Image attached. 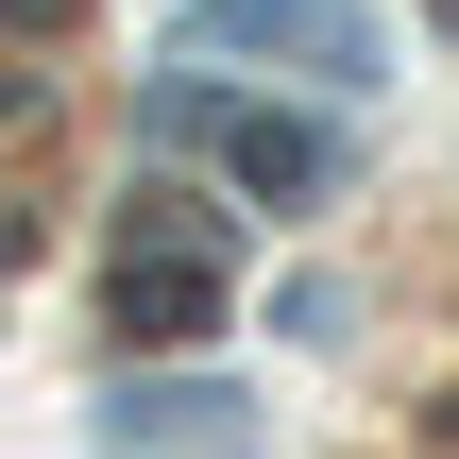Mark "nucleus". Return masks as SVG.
Wrapping results in <instances>:
<instances>
[{
	"label": "nucleus",
	"instance_id": "obj_1",
	"mask_svg": "<svg viewBox=\"0 0 459 459\" xmlns=\"http://www.w3.org/2000/svg\"><path fill=\"white\" fill-rule=\"evenodd\" d=\"M119 324H136V341H187V324H221V273H153V255H136V273H119Z\"/></svg>",
	"mask_w": 459,
	"mask_h": 459
},
{
	"label": "nucleus",
	"instance_id": "obj_2",
	"mask_svg": "<svg viewBox=\"0 0 459 459\" xmlns=\"http://www.w3.org/2000/svg\"><path fill=\"white\" fill-rule=\"evenodd\" d=\"M238 170H255L273 204H307V187H324V136H307V119H238Z\"/></svg>",
	"mask_w": 459,
	"mask_h": 459
}]
</instances>
